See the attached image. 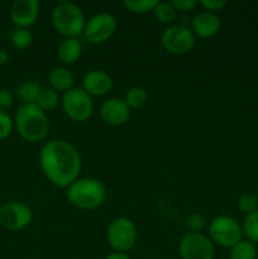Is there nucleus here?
<instances>
[{"label":"nucleus","instance_id":"obj_29","mask_svg":"<svg viewBox=\"0 0 258 259\" xmlns=\"http://www.w3.org/2000/svg\"><path fill=\"white\" fill-rule=\"evenodd\" d=\"M171 4L174 5L176 12L187 13L191 12V10H194L196 8L197 2L196 0H172Z\"/></svg>","mask_w":258,"mask_h":259},{"label":"nucleus","instance_id":"obj_10","mask_svg":"<svg viewBox=\"0 0 258 259\" xmlns=\"http://www.w3.org/2000/svg\"><path fill=\"white\" fill-rule=\"evenodd\" d=\"M161 42L167 52L185 55L194 48L195 35L186 25H171L162 33Z\"/></svg>","mask_w":258,"mask_h":259},{"label":"nucleus","instance_id":"obj_27","mask_svg":"<svg viewBox=\"0 0 258 259\" xmlns=\"http://www.w3.org/2000/svg\"><path fill=\"white\" fill-rule=\"evenodd\" d=\"M13 129V120L3 109H0V139H5L10 136Z\"/></svg>","mask_w":258,"mask_h":259},{"label":"nucleus","instance_id":"obj_11","mask_svg":"<svg viewBox=\"0 0 258 259\" xmlns=\"http://www.w3.org/2000/svg\"><path fill=\"white\" fill-rule=\"evenodd\" d=\"M116 19L109 13H99L86 23L83 34L90 43L100 45L106 42L116 30Z\"/></svg>","mask_w":258,"mask_h":259},{"label":"nucleus","instance_id":"obj_31","mask_svg":"<svg viewBox=\"0 0 258 259\" xmlns=\"http://www.w3.org/2000/svg\"><path fill=\"white\" fill-rule=\"evenodd\" d=\"M13 104V94L8 89L0 90V109H7L12 106Z\"/></svg>","mask_w":258,"mask_h":259},{"label":"nucleus","instance_id":"obj_1","mask_svg":"<svg viewBox=\"0 0 258 259\" xmlns=\"http://www.w3.org/2000/svg\"><path fill=\"white\" fill-rule=\"evenodd\" d=\"M39 166L51 184L68 187L78 180L81 157L71 143L63 139H53L40 149Z\"/></svg>","mask_w":258,"mask_h":259},{"label":"nucleus","instance_id":"obj_14","mask_svg":"<svg viewBox=\"0 0 258 259\" xmlns=\"http://www.w3.org/2000/svg\"><path fill=\"white\" fill-rule=\"evenodd\" d=\"M220 19L215 13L200 12L192 18L191 30L194 35L200 38H211L219 32Z\"/></svg>","mask_w":258,"mask_h":259},{"label":"nucleus","instance_id":"obj_35","mask_svg":"<svg viewBox=\"0 0 258 259\" xmlns=\"http://www.w3.org/2000/svg\"><path fill=\"white\" fill-rule=\"evenodd\" d=\"M257 259H258V257H257Z\"/></svg>","mask_w":258,"mask_h":259},{"label":"nucleus","instance_id":"obj_25","mask_svg":"<svg viewBox=\"0 0 258 259\" xmlns=\"http://www.w3.org/2000/svg\"><path fill=\"white\" fill-rule=\"evenodd\" d=\"M242 229L249 242L258 243V210L245 217Z\"/></svg>","mask_w":258,"mask_h":259},{"label":"nucleus","instance_id":"obj_24","mask_svg":"<svg viewBox=\"0 0 258 259\" xmlns=\"http://www.w3.org/2000/svg\"><path fill=\"white\" fill-rule=\"evenodd\" d=\"M237 207L240 212L249 215L258 210V196L252 192H244L237 201Z\"/></svg>","mask_w":258,"mask_h":259},{"label":"nucleus","instance_id":"obj_7","mask_svg":"<svg viewBox=\"0 0 258 259\" xmlns=\"http://www.w3.org/2000/svg\"><path fill=\"white\" fill-rule=\"evenodd\" d=\"M62 108L70 119L75 121H85L94 111L93 99L83 89H71L63 94Z\"/></svg>","mask_w":258,"mask_h":259},{"label":"nucleus","instance_id":"obj_32","mask_svg":"<svg viewBox=\"0 0 258 259\" xmlns=\"http://www.w3.org/2000/svg\"><path fill=\"white\" fill-rule=\"evenodd\" d=\"M105 259H131L126 253H121V252H114L110 253L109 255H106Z\"/></svg>","mask_w":258,"mask_h":259},{"label":"nucleus","instance_id":"obj_33","mask_svg":"<svg viewBox=\"0 0 258 259\" xmlns=\"http://www.w3.org/2000/svg\"><path fill=\"white\" fill-rule=\"evenodd\" d=\"M8 61V55L5 51H2L0 50V65H3V63H5Z\"/></svg>","mask_w":258,"mask_h":259},{"label":"nucleus","instance_id":"obj_26","mask_svg":"<svg viewBox=\"0 0 258 259\" xmlns=\"http://www.w3.org/2000/svg\"><path fill=\"white\" fill-rule=\"evenodd\" d=\"M33 42L32 33L24 28H17L12 34V43L17 50H25Z\"/></svg>","mask_w":258,"mask_h":259},{"label":"nucleus","instance_id":"obj_22","mask_svg":"<svg viewBox=\"0 0 258 259\" xmlns=\"http://www.w3.org/2000/svg\"><path fill=\"white\" fill-rule=\"evenodd\" d=\"M147 98H148V95H147V91L143 88L134 86L125 94L124 101L129 106V109H139L146 104Z\"/></svg>","mask_w":258,"mask_h":259},{"label":"nucleus","instance_id":"obj_15","mask_svg":"<svg viewBox=\"0 0 258 259\" xmlns=\"http://www.w3.org/2000/svg\"><path fill=\"white\" fill-rule=\"evenodd\" d=\"M82 85L90 96H104L113 88V80L105 71L93 70L83 76Z\"/></svg>","mask_w":258,"mask_h":259},{"label":"nucleus","instance_id":"obj_9","mask_svg":"<svg viewBox=\"0 0 258 259\" xmlns=\"http://www.w3.org/2000/svg\"><path fill=\"white\" fill-rule=\"evenodd\" d=\"M179 253L181 259H212L214 245L202 233L187 232L180 240Z\"/></svg>","mask_w":258,"mask_h":259},{"label":"nucleus","instance_id":"obj_16","mask_svg":"<svg viewBox=\"0 0 258 259\" xmlns=\"http://www.w3.org/2000/svg\"><path fill=\"white\" fill-rule=\"evenodd\" d=\"M82 45L77 38H65L57 48V56L63 63L71 65L81 57Z\"/></svg>","mask_w":258,"mask_h":259},{"label":"nucleus","instance_id":"obj_2","mask_svg":"<svg viewBox=\"0 0 258 259\" xmlns=\"http://www.w3.org/2000/svg\"><path fill=\"white\" fill-rule=\"evenodd\" d=\"M15 128L24 141L35 143L47 137L50 120L37 104H22L15 113Z\"/></svg>","mask_w":258,"mask_h":259},{"label":"nucleus","instance_id":"obj_8","mask_svg":"<svg viewBox=\"0 0 258 259\" xmlns=\"http://www.w3.org/2000/svg\"><path fill=\"white\" fill-rule=\"evenodd\" d=\"M33 212L22 201H8L0 206V225L10 232L23 230L32 223Z\"/></svg>","mask_w":258,"mask_h":259},{"label":"nucleus","instance_id":"obj_34","mask_svg":"<svg viewBox=\"0 0 258 259\" xmlns=\"http://www.w3.org/2000/svg\"><path fill=\"white\" fill-rule=\"evenodd\" d=\"M257 196H258V194H257Z\"/></svg>","mask_w":258,"mask_h":259},{"label":"nucleus","instance_id":"obj_6","mask_svg":"<svg viewBox=\"0 0 258 259\" xmlns=\"http://www.w3.org/2000/svg\"><path fill=\"white\" fill-rule=\"evenodd\" d=\"M108 243L115 252L125 253L134 247L137 242V228L132 220L118 218L110 223L106 232Z\"/></svg>","mask_w":258,"mask_h":259},{"label":"nucleus","instance_id":"obj_30","mask_svg":"<svg viewBox=\"0 0 258 259\" xmlns=\"http://www.w3.org/2000/svg\"><path fill=\"white\" fill-rule=\"evenodd\" d=\"M200 5L204 8L206 12H217V10L223 9V8L227 5V2L225 0H201L200 2Z\"/></svg>","mask_w":258,"mask_h":259},{"label":"nucleus","instance_id":"obj_19","mask_svg":"<svg viewBox=\"0 0 258 259\" xmlns=\"http://www.w3.org/2000/svg\"><path fill=\"white\" fill-rule=\"evenodd\" d=\"M229 259H257L255 245L249 240H240L230 249Z\"/></svg>","mask_w":258,"mask_h":259},{"label":"nucleus","instance_id":"obj_12","mask_svg":"<svg viewBox=\"0 0 258 259\" xmlns=\"http://www.w3.org/2000/svg\"><path fill=\"white\" fill-rule=\"evenodd\" d=\"M39 3L37 0H15L10 8V19L18 28L27 29L37 20Z\"/></svg>","mask_w":258,"mask_h":259},{"label":"nucleus","instance_id":"obj_13","mask_svg":"<svg viewBox=\"0 0 258 259\" xmlns=\"http://www.w3.org/2000/svg\"><path fill=\"white\" fill-rule=\"evenodd\" d=\"M100 116L109 125L118 126L128 121L131 116V109L121 99L111 98L101 105Z\"/></svg>","mask_w":258,"mask_h":259},{"label":"nucleus","instance_id":"obj_17","mask_svg":"<svg viewBox=\"0 0 258 259\" xmlns=\"http://www.w3.org/2000/svg\"><path fill=\"white\" fill-rule=\"evenodd\" d=\"M48 81H50L51 89L55 91H68L72 89L73 85V75L71 71L65 67H56L48 75Z\"/></svg>","mask_w":258,"mask_h":259},{"label":"nucleus","instance_id":"obj_3","mask_svg":"<svg viewBox=\"0 0 258 259\" xmlns=\"http://www.w3.org/2000/svg\"><path fill=\"white\" fill-rule=\"evenodd\" d=\"M67 199L81 210H94L106 199L105 186L96 179H78L67 187Z\"/></svg>","mask_w":258,"mask_h":259},{"label":"nucleus","instance_id":"obj_21","mask_svg":"<svg viewBox=\"0 0 258 259\" xmlns=\"http://www.w3.org/2000/svg\"><path fill=\"white\" fill-rule=\"evenodd\" d=\"M153 13L156 19L158 20V22L164 23V24H169V23L174 22V20L176 19L177 15L176 9H175L174 5L171 4V2L158 3V4L156 5V8H154Z\"/></svg>","mask_w":258,"mask_h":259},{"label":"nucleus","instance_id":"obj_20","mask_svg":"<svg viewBox=\"0 0 258 259\" xmlns=\"http://www.w3.org/2000/svg\"><path fill=\"white\" fill-rule=\"evenodd\" d=\"M60 104V95L53 89H42L39 96H38L37 105L42 109L45 113L55 110Z\"/></svg>","mask_w":258,"mask_h":259},{"label":"nucleus","instance_id":"obj_4","mask_svg":"<svg viewBox=\"0 0 258 259\" xmlns=\"http://www.w3.org/2000/svg\"><path fill=\"white\" fill-rule=\"evenodd\" d=\"M52 24L66 38H77L85 29L86 20L82 10L73 3H60L52 12Z\"/></svg>","mask_w":258,"mask_h":259},{"label":"nucleus","instance_id":"obj_23","mask_svg":"<svg viewBox=\"0 0 258 259\" xmlns=\"http://www.w3.org/2000/svg\"><path fill=\"white\" fill-rule=\"evenodd\" d=\"M158 2L156 0H125L124 7L126 10L134 14H146L148 12H153Z\"/></svg>","mask_w":258,"mask_h":259},{"label":"nucleus","instance_id":"obj_18","mask_svg":"<svg viewBox=\"0 0 258 259\" xmlns=\"http://www.w3.org/2000/svg\"><path fill=\"white\" fill-rule=\"evenodd\" d=\"M40 91L42 89L35 81H25L17 89V96L23 104H37Z\"/></svg>","mask_w":258,"mask_h":259},{"label":"nucleus","instance_id":"obj_5","mask_svg":"<svg viewBox=\"0 0 258 259\" xmlns=\"http://www.w3.org/2000/svg\"><path fill=\"white\" fill-rule=\"evenodd\" d=\"M210 238L212 242L223 248L232 249L235 244L242 240L243 229L239 223L227 215H219L214 218L209 225Z\"/></svg>","mask_w":258,"mask_h":259},{"label":"nucleus","instance_id":"obj_28","mask_svg":"<svg viewBox=\"0 0 258 259\" xmlns=\"http://www.w3.org/2000/svg\"><path fill=\"white\" fill-rule=\"evenodd\" d=\"M205 224H206V220L201 214H192L186 220V227L189 228L190 232L200 233L205 228Z\"/></svg>","mask_w":258,"mask_h":259}]
</instances>
